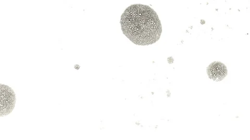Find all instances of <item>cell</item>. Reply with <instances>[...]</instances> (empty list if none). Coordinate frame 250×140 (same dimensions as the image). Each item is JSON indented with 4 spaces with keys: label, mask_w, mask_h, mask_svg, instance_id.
Here are the masks:
<instances>
[{
    "label": "cell",
    "mask_w": 250,
    "mask_h": 140,
    "mask_svg": "<svg viewBox=\"0 0 250 140\" xmlns=\"http://www.w3.org/2000/svg\"><path fill=\"white\" fill-rule=\"evenodd\" d=\"M207 71L209 78L215 82L222 81L228 74L226 66L219 61L210 64L207 68Z\"/></svg>",
    "instance_id": "obj_3"
},
{
    "label": "cell",
    "mask_w": 250,
    "mask_h": 140,
    "mask_svg": "<svg viewBox=\"0 0 250 140\" xmlns=\"http://www.w3.org/2000/svg\"><path fill=\"white\" fill-rule=\"evenodd\" d=\"M120 23L123 34L139 46L157 42L162 32L158 14L146 5L135 4L128 7L122 15Z\"/></svg>",
    "instance_id": "obj_1"
},
{
    "label": "cell",
    "mask_w": 250,
    "mask_h": 140,
    "mask_svg": "<svg viewBox=\"0 0 250 140\" xmlns=\"http://www.w3.org/2000/svg\"><path fill=\"white\" fill-rule=\"evenodd\" d=\"M0 94H1V110L0 116H6L10 114L15 108L16 95L14 91L7 85H0Z\"/></svg>",
    "instance_id": "obj_2"
}]
</instances>
